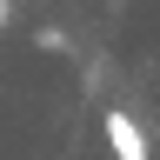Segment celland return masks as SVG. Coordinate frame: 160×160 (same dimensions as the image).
<instances>
[{
  "mask_svg": "<svg viewBox=\"0 0 160 160\" xmlns=\"http://www.w3.org/2000/svg\"><path fill=\"white\" fill-rule=\"evenodd\" d=\"M100 133H107L113 160H147V153H153V147H147V133H140V120H133L127 107H107V120H100Z\"/></svg>",
  "mask_w": 160,
  "mask_h": 160,
  "instance_id": "6da1fadb",
  "label": "cell"
},
{
  "mask_svg": "<svg viewBox=\"0 0 160 160\" xmlns=\"http://www.w3.org/2000/svg\"><path fill=\"white\" fill-rule=\"evenodd\" d=\"M7 13H13V7H7V0H0V33H7Z\"/></svg>",
  "mask_w": 160,
  "mask_h": 160,
  "instance_id": "7a4b0ae2",
  "label": "cell"
}]
</instances>
